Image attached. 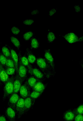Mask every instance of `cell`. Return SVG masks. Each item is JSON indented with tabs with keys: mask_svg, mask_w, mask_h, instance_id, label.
Masks as SVG:
<instances>
[{
	"mask_svg": "<svg viewBox=\"0 0 83 121\" xmlns=\"http://www.w3.org/2000/svg\"><path fill=\"white\" fill-rule=\"evenodd\" d=\"M83 41V36H82L80 38H79V41L78 42H81Z\"/></svg>",
	"mask_w": 83,
	"mask_h": 121,
	"instance_id": "cell-37",
	"label": "cell"
},
{
	"mask_svg": "<svg viewBox=\"0 0 83 121\" xmlns=\"http://www.w3.org/2000/svg\"><path fill=\"white\" fill-rule=\"evenodd\" d=\"M8 120L5 115L0 114V121H8Z\"/></svg>",
	"mask_w": 83,
	"mask_h": 121,
	"instance_id": "cell-34",
	"label": "cell"
},
{
	"mask_svg": "<svg viewBox=\"0 0 83 121\" xmlns=\"http://www.w3.org/2000/svg\"><path fill=\"white\" fill-rule=\"evenodd\" d=\"M24 54L30 64H33L36 63L37 57L30 48H27Z\"/></svg>",
	"mask_w": 83,
	"mask_h": 121,
	"instance_id": "cell-14",
	"label": "cell"
},
{
	"mask_svg": "<svg viewBox=\"0 0 83 121\" xmlns=\"http://www.w3.org/2000/svg\"><path fill=\"white\" fill-rule=\"evenodd\" d=\"M30 48L32 50L37 49L40 47V42L39 39L33 37L31 39Z\"/></svg>",
	"mask_w": 83,
	"mask_h": 121,
	"instance_id": "cell-17",
	"label": "cell"
},
{
	"mask_svg": "<svg viewBox=\"0 0 83 121\" xmlns=\"http://www.w3.org/2000/svg\"><path fill=\"white\" fill-rule=\"evenodd\" d=\"M23 82L19 77L18 76L15 75L13 82L14 91L13 93H19L20 88Z\"/></svg>",
	"mask_w": 83,
	"mask_h": 121,
	"instance_id": "cell-16",
	"label": "cell"
},
{
	"mask_svg": "<svg viewBox=\"0 0 83 121\" xmlns=\"http://www.w3.org/2000/svg\"><path fill=\"white\" fill-rule=\"evenodd\" d=\"M10 77L7 73L5 68L2 65L0 64V79L1 86L6 82Z\"/></svg>",
	"mask_w": 83,
	"mask_h": 121,
	"instance_id": "cell-12",
	"label": "cell"
},
{
	"mask_svg": "<svg viewBox=\"0 0 83 121\" xmlns=\"http://www.w3.org/2000/svg\"><path fill=\"white\" fill-rule=\"evenodd\" d=\"M1 51L3 54L7 58H12L10 51L6 46H3Z\"/></svg>",
	"mask_w": 83,
	"mask_h": 121,
	"instance_id": "cell-24",
	"label": "cell"
},
{
	"mask_svg": "<svg viewBox=\"0 0 83 121\" xmlns=\"http://www.w3.org/2000/svg\"><path fill=\"white\" fill-rule=\"evenodd\" d=\"M39 13L38 10L37 9H34L31 12V14L33 15H35Z\"/></svg>",
	"mask_w": 83,
	"mask_h": 121,
	"instance_id": "cell-36",
	"label": "cell"
},
{
	"mask_svg": "<svg viewBox=\"0 0 83 121\" xmlns=\"http://www.w3.org/2000/svg\"><path fill=\"white\" fill-rule=\"evenodd\" d=\"M24 99L20 97L16 105L15 112L18 119H20L24 115Z\"/></svg>",
	"mask_w": 83,
	"mask_h": 121,
	"instance_id": "cell-6",
	"label": "cell"
},
{
	"mask_svg": "<svg viewBox=\"0 0 83 121\" xmlns=\"http://www.w3.org/2000/svg\"><path fill=\"white\" fill-rule=\"evenodd\" d=\"M47 85H45L42 81H38L32 88L34 91L42 93L44 91Z\"/></svg>",
	"mask_w": 83,
	"mask_h": 121,
	"instance_id": "cell-15",
	"label": "cell"
},
{
	"mask_svg": "<svg viewBox=\"0 0 83 121\" xmlns=\"http://www.w3.org/2000/svg\"><path fill=\"white\" fill-rule=\"evenodd\" d=\"M6 46L9 49L11 54L12 59L14 61L15 66L16 69V74L15 75L18 76V54H17L16 52L11 47L7 44H5Z\"/></svg>",
	"mask_w": 83,
	"mask_h": 121,
	"instance_id": "cell-11",
	"label": "cell"
},
{
	"mask_svg": "<svg viewBox=\"0 0 83 121\" xmlns=\"http://www.w3.org/2000/svg\"><path fill=\"white\" fill-rule=\"evenodd\" d=\"M47 36V42L48 43H52L56 39L54 33L51 31L48 32Z\"/></svg>",
	"mask_w": 83,
	"mask_h": 121,
	"instance_id": "cell-26",
	"label": "cell"
},
{
	"mask_svg": "<svg viewBox=\"0 0 83 121\" xmlns=\"http://www.w3.org/2000/svg\"><path fill=\"white\" fill-rule=\"evenodd\" d=\"M10 39L11 42L13 43L17 49L19 50L21 45L19 40L16 37L13 36H11Z\"/></svg>",
	"mask_w": 83,
	"mask_h": 121,
	"instance_id": "cell-22",
	"label": "cell"
},
{
	"mask_svg": "<svg viewBox=\"0 0 83 121\" xmlns=\"http://www.w3.org/2000/svg\"><path fill=\"white\" fill-rule=\"evenodd\" d=\"M5 66L8 67L15 68V63L12 58H7Z\"/></svg>",
	"mask_w": 83,
	"mask_h": 121,
	"instance_id": "cell-29",
	"label": "cell"
},
{
	"mask_svg": "<svg viewBox=\"0 0 83 121\" xmlns=\"http://www.w3.org/2000/svg\"><path fill=\"white\" fill-rule=\"evenodd\" d=\"M74 121H83V115H76Z\"/></svg>",
	"mask_w": 83,
	"mask_h": 121,
	"instance_id": "cell-32",
	"label": "cell"
},
{
	"mask_svg": "<svg viewBox=\"0 0 83 121\" xmlns=\"http://www.w3.org/2000/svg\"><path fill=\"white\" fill-rule=\"evenodd\" d=\"M28 73V68L22 63L20 58L18 56V75L23 82L27 78Z\"/></svg>",
	"mask_w": 83,
	"mask_h": 121,
	"instance_id": "cell-4",
	"label": "cell"
},
{
	"mask_svg": "<svg viewBox=\"0 0 83 121\" xmlns=\"http://www.w3.org/2000/svg\"><path fill=\"white\" fill-rule=\"evenodd\" d=\"M76 115L73 110V108H71L65 111L62 117L64 121H74Z\"/></svg>",
	"mask_w": 83,
	"mask_h": 121,
	"instance_id": "cell-10",
	"label": "cell"
},
{
	"mask_svg": "<svg viewBox=\"0 0 83 121\" xmlns=\"http://www.w3.org/2000/svg\"><path fill=\"white\" fill-rule=\"evenodd\" d=\"M21 52V51H20L18 54V56L20 58L21 61L23 65L28 68L30 63L25 55L24 54L22 56Z\"/></svg>",
	"mask_w": 83,
	"mask_h": 121,
	"instance_id": "cell-21",
	"label": "cell"
},
{
	"mask_svg": "<svg viewBox=\"0 0 83 121\" xmlns=\"http://www.w3.org/2000/svg\"><path fill=\"white\" fill-rule=\"evenodd\" d=\"M4 115L8 121H16V113L11 107L7 106L4 110Z\"/></svg>",
	"mask_w": 83,
	"mask_h": 121,
	"instance_id": "cell-9",
	"label": "cell"
},
{
	"mask_svg": "<svg viewBox=\"0 0 83 121\" xmlns=\"http://www.w3.org/2000/svg\"><path fill=\"white\" fill-rule=\"evenodd\" d=\"M36 63L46 79H49L51 77H54L51 68L44 58L38 56L37 58Z\"/></svg>",
	"mask_w": 83,
	"mask_h": 121,
	"instance_id": "cell-1",
	"label": "cell"
},
{
	"mask_svg": "<svg viewBox=\"0 0 83 121\" xmlns=\"http://www.w3.org/2000/svg\"><path fill=\"white\" fill-rule=\"evenodd\" d=\"M78 62L80 63L83 64V58L80 59L78 61Z\"/></svg>",
	"mask_w": 83,
	"mask_h": 121,
	"instance_id": "cell-38",
	"label": "cell"
},
{
	"mask_svg": "<svg viewBox=\"0 0 83 121\" xmlns=\"http://www.w3.org/2000/svg\"><path fill=\"white\" fill-rule=\"evenodd\" d=\"M35 32L32 31H28L25 33L23 35L24 40L25 41L31 40L34 37Z\"/></svg>",
	"mask_w": 83,
	"mask_h": 121,
	"instance_id": "cell-23",
	"label": "cell"
},
{
	"mask_svg": "<svg viewBox=\"0 0 83 121\" xmlns=\"http://www.w3.org/2000/svg\"><path fill=\"white\" fill-rule=\"evenodd\" d=\"M27 68L29 75L34 76L38 80L43 82L46 79L43 73L36 66H33L30 64Z\"/></svg>",
	"mask_w": 83,
	"mask_h": 121,
	"instance_id": "cell-3",
	"label": "cell"
},
{
	"mask_svg": "<svg viewBox=\"0 0 83 121\" xmlns=\"http://www.w3.org/2000/svg\"><path fill=\"white\" fill-rule=\"evenodd\" d=\"M62 36L69 43H72L79 42V38L75 33L70 32L66 34L64 36Z\"/></svg>",
	"mask_w": 83,
	"mask_h": 121,
	"instance_id": "cell-13",
	"label": "cell"
},
{
	"mask_svg": "<svg viewBox=\"0 0 83 121\" xmlns=\"http://www.w3.org/2000/svg\"><path fill=\"white\" fill-rule=\"evenodd\" d=\"M24 115L27 114L30 108H31L32 101L31 98L29 97L24 99Z\"/></svg>",
	"mask_w": 83,
	"mask_h": 121,
	"instance_id": "cell-18",
	"label": "cell"
},
{
	"mask_svg": "<svg viewBox=\"0 0 83 121\" xmlns=\"http://www.w3.org/2000/svg\"></svg>",
	"mask_w": 83,
	"mask_h": 121,
	"instance_id": "cell-40",
	"label": "cell"
},
{
	"mask_svg": "<svg viewBox=\"0 0 83 121\" xmlns=\"http://www.w3.org/2000/svg\"><path fill=\"white\" fill-rule=\"evenodd\" d=\"M79 64L81 66V67L82 69V73H83V64L80 63L79 62Z\"/></svg>",
	"mask_w": 83,
	"mask_h": 121,
	"instance_id": "cell-39",
	"label": "cell"
},
{
	"mask_svg": "<svg viewBox=\"0 0 83 121\" xmlns=\"http://www.w3.org/2000/svg\"><path fill=\"white\" fill-rule=\"evenodd\" d=\"M11 30L12 33L14 35H18L20 33V30L15 26L12 27Z\"/></svg>",
	"mask_w": 83,
	"mask_h": 121,
	"instance_id": "cell-31",
	"label": "cell"
},
{
	"mask_svg": "<svg viewBox=\"0 0 83 121\" xmlns=\"http://www.w3.org/2000/svg\"><path fill=\"white\" fill-rule=\"evenodd\" d=\"M7 73L9 75L12 76L16 74V69L15 68L9 67L6 66L4 67Z\"/></svg>",
	"mask_w": 83,
	"mask_h": 121,
	"instance_id": "cell-27",
	"label": "cell"
},
{
	"mask_svg": "<svg viewBox=\"0 0 83 121\" xmlns=\"http://www.w3.org/2000/svg\"><path fill=\"white\" fill-rule=\"evenodd\" d=\"M57 10V9H55L54 8L53 9L50 10L49 11V15L50 16H52L55 13Z\"/></svg>",
	"mask_w": 83,
	"mask_h": 121,
	"instance_id": "cell-33",
	"label": "cell"
},
{
	"mask_svg": "<svg viewBox=\"0 0 83 121\" xmlns=\"http://www.w3.org/2000/svg\"><path fill=\"white\" fill-rule=\"evenodd\" d=\"M42 93L37 92L33 91L31 92L29 97L31 98L32 101L31 108L33 109L36 100L39 98Z\"/></svg>",
	"mask_w": 83,
	"mask_h": 121,
	"instance_id": "cell-19",
	"label": "cell"
},
{
	"mask_svg": "<svg viewBox=\"0 0 83 121\" xmlns=\"http://www.w3.org/2000/svg\"><path fill=\"white\" fill-rule=\"evenodd\" d=\"M34 22V20L33 19H25L23 21V22L24 24L27 25H32Z\"/></svg>",
	"mask_w": 83,
	"mask_h": 121,
	"instance_id": "cell-30",
	"label": "cell"
},
{
	"mask_svg": "<svg viewBox=\"0 0 83 121\" xmlns=\"http://www.w3.org/2000/svg\"><path fill=\"white\" fill-rule=\"evenodd\" d=\"M20 97L18 94L13 93L8 99L7 106L12 108L15 112L16 105Z\"/></svg>",
	"mask_w": 83,
	"mask_h": 121,
	"instance_id": "cell-8",
	"label": "cell"
},
{
	"mask_svg": "<svg viewBox=\"0 0 83 121\" xmlns=\"http://www.w3.org/2000/svg\"><path fill=\"white\" fill-rule=\"evenodd\" d=\"M73 110L76 115H83V103L80 104L77 108H73Z\"/></svg>",
	"mask_w": 83,
	"mask_h": 121,
	"instance_id": "cell-25",
	"label": "cell"
},
{
	"mask_svg": "<svg viewBox=\"0 0 83 121\" xmlns=\"http://www.w3.org/2000/svg\"><path fill=\"white\" fill-rule=\"evenodd\" d=\"M15 75L10 77L8 80L3 85V95L2 98L3 101L8 99L13 93V82Z\"/></svg>",
	"mask_w": 83,
	"mask_h": 121,
	"instance_id": "cell-2",
	"label": "cell"
},
{
	"mask_svg": "<svg viewBox=\"0 0 83 121\" xmlns=\"http://www.w3.org/2000/svg\"><path fill=\"white\" fill-rule=\"evenodd\" d=\"M44 58L50 65L52 70L54 77L55 73V66L54 59L50 49H44Z\"/></svg>",
	"mask_w": 83,
	"mask_h": 121,
	"instance_id": "cell-5",
	"label": "cell"
},
{
	"mask_svg": "<svg viewBox=\"0 0 83 121\" xmlns=\"http://www.w3.org/2000/svg\"><path fill=\"white\" fill-rule=\"evenodd\" d=\"M29 75V77L27 78L25 81L30 88L32 89L38 80L33 76Z\"/></svg>",
	"mask_w": 83,
	"mask_h": 121,
	"instance_id": "cell-20",
	"label": "cell"
},
{
	"mask_svg": "<svg viewBox=\"0 0 83 121\" xmlns=\"http://www.w3.org/2000/svg\"><path fill=\"white\" fill-rule=\"evenodd\" d=\"M30 89L25 81L22 84L19 90V93L20 97L25 99L29 97L31 92Z\"/></svg>",
	"mask_w": 83,
	"mask_h": 121,
	"instance_id": "cell-7",
	"label": "cell"
},
{
	"mask_svg": "<svg viewBox=\"0 0 83 121\" xmlns=\"http://www.w3.org/2000/svg\"><path fill=\"white\" fill-rule=\"evenodd\" d=\"M7 58L3 54L1 51L0 54V64L3 66H5Z\"/></svg>",
	"mask_w": 83,
	"mask_h": 121,
	"instance_id": "cell-28",
	"label": "cell"
},
{
	"mask_svg": "<svg viewBox=\"0 0 83 121\" xmlns=\"http://www.w3.org/2000/svg\"><path fill=\"white\" fill-rule=\"evenodd\" d=\"M74 8L75 11L77 12H79L80 11V7L78 5H76L74 6Z\"/></svg>",
	"mask_w": 83,
	"mask_h": 121,
	"instance_id": "cell-35",
	"label": "cell"
}]
</instances>
